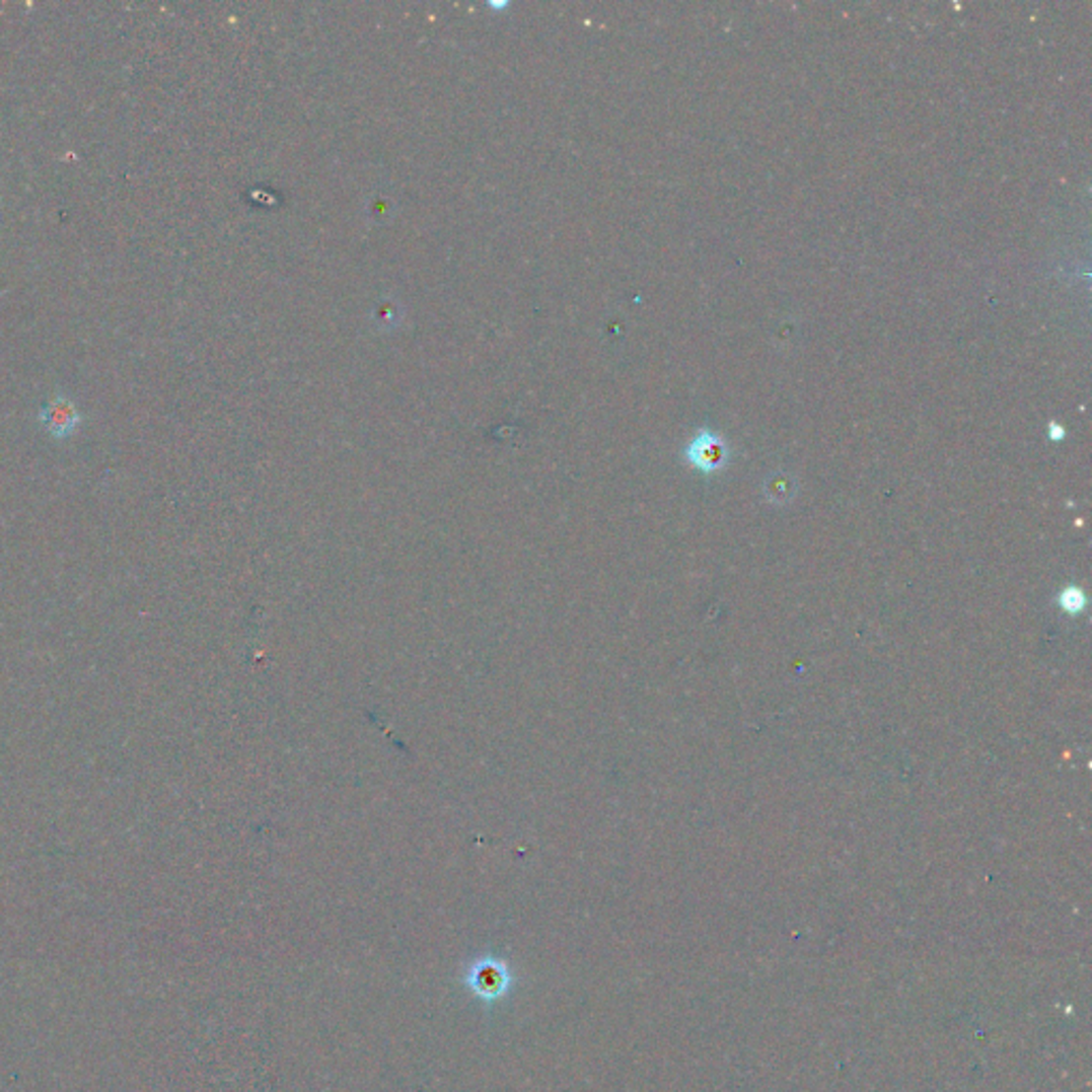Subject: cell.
Returning <instances> with one entry per match:
<instances>
[{"label": "cell", "instance_id": "1", "mask_svg": "<svg viewBox=\"0 0 1092 1092\" xmlns=\"http://www.w3.org/2000/svg\"><path fill=\"white\" fill-rule=\"evenodd\" d=\"M685 457L700 471H705V474L719 471L728 463V446L724 440H721V436L713 434V431L709 429H703L689 442Z\"/></svg>", "mask_w": 1092, "mask_h": 1092}, {"label": "cell", "instance_id": "2", "mask_svg": "<svg viewBox=\"0 0 1092 1092\" xmlns=\"http://www.w3.org/2000/svg\"><path fill=\"white\" fill-rule=\"evenodd\" d=\"M39 419L54 438L63 440V438H69L75 431V427L79 425V412L69 399L56 397L52 404L44 408Z\"/></svg>", "mask_w": 1092, "mask_h": 1092}, {"label": "cell", "instance_id": "3", "mask_svg": "<svg viewBox=\"0 0 1092 1092\" xmlns=\"http://www.w3.org/2000/svg\"><path fill=\"white\" fill-rule=\"evenodd\" d=\"M1059 600H1061V606H1063L1065 610H1069V612H1080V610L1084 608V602H1086V600H1084V593H1082L1080 589H1074V587L1065 589V591L1061 593Z\"/></svg>", "mask_w": 1092, "mask_h": 1092}]
</instances>
